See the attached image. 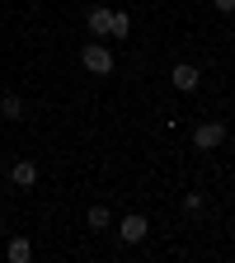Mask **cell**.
I'll use <instances>...</instances> for the list:
<instances>
[{
	"instance_id": "obj_1",
	"label": "cell",
	"mask_w": 235,
	"mask_h": 263,
	"mask_svg": "<svg viewBox=\"0 0 235 263\" xmlns=\"http://www.w3.org/2000/svg\"><path fill=\"white\" fill-rule=\"evenodd\" d=\"M80 66L89 76H113V52L104 47V43H89L85 52H80Z\"/></svg>"
},
{
	"instance_id": "obj_2",
	"label": "cell",
	"mask_w": 235,
	"mask_h": 263,
	"mask_svg": "<svg viewBox=\"0 0 235 263\" xmlns=\"http://www.w3.org/2000/svg\"><path fill=\"white\" fill-rule=\"evenodd\" d=\"M146 230H151V221H146L141 212H132V216L118 221V240H122V245H141V240H146Z\"/></svg>"
},
{
	"instance_id": "obj_3",
	"label": "cell",
	"mask_w": 235,
	"mask_h": 263,
	"mask_svg": "<svg viewBox=\"0 0 235 263\" xmlns=\"http://www.w3.org/2000/svg\"><path fill=\"white\" fill-rule=\"evenodd\" d=\"M221 141H226V127H221V122H197V127H193V146H197V151H216Z\"/></svg>"
},
{
	"instance_id": "obj_4",
	"label": "cell",
	"mask_w": 235,
	"mask_h": 263,
	"mask_svg": "<svg viewBox=\"0 0 235 263\" xmlns=\"http://www.w3.org/2000/svg\"><path fill=\"white\" fill-rule=\"evenodd\" d=\"M170 80H174V89H197V85H203V71H197V66H188V61H179L174 66V71H170Z\"/></svg>"
},
{
	"instance_id": "obj_5",
	"label": "cell",
	"mask_w": 235,
	"mask_h": 263,
	"mask_svg": "<svg viewBox=\"0 0 235 263\" xmlns=\"http://www.w3.org/2000/svg\"><path fill=\"white\" fill-rule=\"evenodd\" d=\"M10 179H14V188H33V183H38V164H33V160H19L14 170H10Z\"/></svg>"
},
{
	"instance_id": "obj_6",
	"label": "cell",
	"mask_w": 235,
	"mask_h": 263,
	"mask_svg": "<svg viewBox=\"0 0 235 263\" xmlns=\"http://www.w3.org/2000/svg\"><path fill=\"white\" fill-rule=\"evenodd\" d=\"M109 19H113V10H104V5H94L85 24H89V33H94V38H104V33H109Z\"/></svg>"
},
{
	"instance_id": "obj_7",
	"label": "cell",
	"mask_w": 235,
	"mask_h": 263,
	"mask_svg": "<svg viewBox=\"0 0 235 263\" xmlns=\"http://www.w3.org/2000/svg\"><path fill=\"white\" fill-rule=\"evenodd\" d=\"M5 258H10V263H28V258H33V245H28L24 235H14V240L5 245Z\"/></svg>"
},
{
	"instance_id": "obj_8",
	"label": "cell",
	"mask_w": 235,
	"mask_h": 263,
	"mask_svg": "<svg viewBox=\"0 0 235 263\" xmlns=\"http://www.w3.org/2000/svg\"><path fill=\"white\" fill-rule=\"evenodd\" d=\"M0 118H5V122H19L24 118V99L19 94H5V99H0Z\"/></svg>"
},
{
	"instance_id": "obj_9",
	"label": "cell",
	"mask_w": 235,
	"mask_h": 263,
	"mask_svg": "<svg viewBox=\"0 0 235 263\" xmlns=\"http://www.w3.org/2000/svg\"><path fill=\"white\" fill-rule=\"evenodd\" d=\"M132 33V19L122 14V10H113V19H109V38H127Z\"/></svg>"
},
{
	"instance_id": "obj_10",
	"label": "cell",
	"mask_w": 235,
	"mask_h": 263,
	"mask_svg": "<svg viewBox=\"0 0 235 263\" xmlns=\"http://www.w3.org/2000/svg\"><path fill=\"white\" fill-rule=\"evenodd\" d=\"M85 221H89V230H109V226H113L109 207H89V216H85Z\"/></svg>"
},
{
	"instance_id": "obj_11",
	"label": "cell",
	"mask_w": 235,
	"mask_h": 263,
	"mask_svg": "<svg viewBox=\"0 0 235 263\" xmlns=\"http://www.w3.org/2000/svg\"><path fill=\"white\" fill-rule=\"evenodd\" d=\"M216 10L221 14H235V0H216Z\"/></svg>"
},
{
	"instance_id": "obj_12",
	"label": "cell",
	"mask_w": 235,
	"mask_h": 263,
	"mask_svg": "<svg viewBox=\"0 0 235 263\" xmlns=\"http://www.w3.org/2000/svg\"><path fill=\"white\" fill-rule=\"evenodd\" d=\"M0 235H5V221H0Z\"/></svg>"
}]
</instances>
